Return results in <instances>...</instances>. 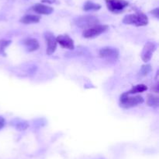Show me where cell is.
Here are the masks:
<instances>
[{
	"mask_svg": "<svg viewBox=\"0 0 159 159\" xmlns=\"http://www.w3.org/2000/svg\"><path fill=\"white\" fill-rule=\"evenodd\" d=\"M122 21L124 24L134 25L136 26H142L148 25V18L143 12H138L137 13L129 14V15L125 16Z\"/></svg>",
	"mask_w": 159,
	"mask_h": 159,
	"instance_id": "6da1fadb",
	"label": "cell"
},
{
	"mask_svg": "<svg viewBox=\"0 0 159 159\" xmlns=\"http://www.w3.org/2000/svg\"><path fill=\"white\" fill-rule=\"evenodd\" d=\"M144 101V98L141 95L131 96L130 94H127L125 92L122 94L120 98V105L124 108H130L140 104H142Z\"/></svg>",
	"mask_w": 159,
	"mask_h": 159,
	"instance_id": "7a4b0ae2",
	"label": "cell"
},
{
	"mask_svg": "<svg viewBox=\"0 0 159 159\" xmlns=\"http://www.w3.org/2000/svg\"><path fill=\"white\" fill-rule=\"evenodd\" d=\"M74 23L79 27L86 30L99 24V20L94 16L86 15L76 17L74 20Z\"/></svg>",
	"mask_w": 159,
	"mask_h": 159,
	"instance_id": "3957f363",
	"label": "cell"
},
{
	"mask_svg": "<svg viewBox=\"0 0 159 159\" xmlns=\"http://www.w3.org/2000/svg\"><path fill=\"white\" fill-rule=\"evenodd\" d=\"M108 27V25L98 24L91 28L84 30V31L82 32V36L85 38H93V37H97V36L100 35L101 34L107 31Z\"/></svg>",
	"mask_w": 159,
	"mask_h": 159,
	"instance_id": "277c9868",
	"label": "cell"
},
{
	"mask_svg": "<svg viewBox=\"0 0 159 159\" xmlns=\"http://www.w3.org/2000/svg\"><path fill=\"white\" fill-rule=\"evenodd\" d=\"M106 4L110 11L120 12L128 6L129 2L126 0H106Z\"/></svg>",
	"mask_w": 159,
	"mask_h": 159,
	"instance_id": "5b68a950",
	"label": "cell"
},
{
	"mask_svg": "<svg viewBox=\"0 0 159 159\" xmlns=\"http://www.w3.org/2000/svg\"><path fill=\"white\" fill-rule=\"evenodd\" d=\"M119 50L113 47H104L99 51V57L110 60H116L119 57Z\"/></svg>",
	"mask_w": 159,
	"mask_h": 159,
	"instance_id": "8992f818",
	"label": "cell"
},
{
	"mask_svg": "<svg viewBox=\"0 0 159 159\" xmlns=\"http://www.w3.org/2000/svg\"><path fill=\"white\" fill-rule=\"evenodd\" d=\"M156 48L157 45L155 42L148 41L144 45L142 51H141V56L142 60L145 62H148V61H150L151 59L152 58V55H153V53L155 52Z\"/></svg>",
	"mask_w": 159,
	"mask_h": 159,
	"instance_id": "52a82bcc",
	"label": "cell"
},
{
	"mask_svg": "<svg viewBox=\"0 0 159 159\" xmlns=\"http://www.w3.org/2000/svg\"><path fill=\"white\" fill-rule=\"evenodd\" d=\"M44 38L47 43V54L51 55L57 48V41L56 37H54V34L51 31H46L44 32Z\"/></svg>",
	"mask_w": 159,
	"mask_h": 159,
	"instance_id": "ba28073f",
	"label": "cell"
},
{
	"mask_svg": "<svg viewBox=\"0 0 159 159\" xmlns=\"http://www.w3.org/2000/svg\"><path fill=\"white\" fill-rule=\"evenodd\" d=\"M57 43H58L62 48L72 50L75 48L74 41L67 34H61L56 37Z\"/></svg>",
	"mask_w": 159,
	"mask_h": 159,
	"instance_id": "9c48e42d",
	"label": "cell"
},
{
	"mask_svg": "<svg viewBox=\"0 0 159 159\" xmlns=\"http://www.w3.org/2000/svg\"><path fill=\"white\" fill-rule=\"evenodd\" d=\"M32 9L35 12L38 14H43V15H50L53 12L54 9L52 7L47 5H43L42 3H37L32 7Z\"/></svg>",
	"mask_w": 159,
	"mask_h": 159,
	"instance_id": "30bf717a",
	"label": "cell"
},
{
	"mask_svg": "<svg viewBox=\"0 0 159 159\" xmlns=\"http://www.w3.org/2000/svg\"><path fill=\"white\" fill-rule=\"evenodd\" d=\"M23 45L26 47V50L30 52L36 51L40 47L38 41L35 38H26L23 41Z\"/></svg>",
	"mask_w": 159,
	"mask_h": 159,
	"instance_id": "8fae6325",
	"label": "cell"
},
{
	"mask_svg": "<svg viewBox=\"0 0 159 159\" xmlns=\"http://www.w3.org/2000/svg\"><path fill=\"white\" fill-rule=\"evenodd\" d=\"M40 20V17L37 15H32V14H29V15H26L24 17H21L20 20V22L24 24H30V23H39Z\"/></svg>",
	"mask_w": 159,
	"mask_h": 159,
	"instance_id": "7c38bea8",
	"label": "cell"
},
{
	"mask_svg": "<svg viewBox=\"0 0 159 159\" xmlns=\"http://www.w3.org/2000/svg\"><path fill=\"white\" fill-rule=\"evenodd\" d=\"M11 125L13 126L14 128H16L18 130H25V129H27L29 127V124L26 121L23 119H20V118H14L12 122H11Z\"/></svg>",
	"mask_w": 159,
	"mask_h": 159,
	"instance_id": "4fadbf2b",
	"label": "cell"
},
{
	"mask_svg": "<svg viewBox=\"0 0 159 159\" xmlns=\"http://www.w3.org/2000/svg\"><path fill=\"white\" fill-rule=\"evenodd\" d=\"M82 9L85 11H97L101 9V6L99 4L95 3L92 1H87L83 5Z\"/></svg>",
	"mask_w": 159,
	"mask_h": 159,
	"instance_id": "5bb4252c",
	"label": "cell"
},
{
	"mask_svg": "<svg viewBox=\"0 0 159 159\" xmlns=\"http://www.w3.org/2000/svg\"><path fill=\"white\" fill-rule=\"evenodd\" d=\"M148 90V87L144 84H138V85H135L130 89V90L127 91L126 93L127 94H138V93H142V92Z\"/></svg>",
	"mask_w": 159,
	"mask_h": 159,
	"instance_id": "9a60e30c",
	"label": "cell"
},
{
	"mask_svg": "<svg viewBox=\"0 0 159 159\" xmlns=\"http://www.w3.org/2000/svg\"><path fill=\"white\" fill-rule=\"evenodd\" d=\"M147 104L148 106H150V107H158V97L155 94H149L147 98Z\"/></svg>",
	"mask_w": 159,
	"mask_h": 159,
	"instance_id": "2e32d148",
	"label": "cell"
},
{
	"mask_svg": "<svg viewBox=\"0 0 159 159\" xmlns=\"http://www.w3.org/2000/svg\"><path fill=\"white\" fill-rule=\"evenodd\" d=\"M152 71V66L148 64H146V65H143L141 66V70H139V73H138V76L142 77V76H145L148 74L150 72Z\"/></svg>",
	"mask_w": 159,
	"mask_h": 159,
	"instance_id": "e0dca14e",
	"label": "cell"
},
{
	"mask_svg": "<svg viewBox=\"0 0 159 159\" xmlns=\"http://www.w3.org/2000/svg\"><path fill=\"white\" fill-rule=\"evenodd\" d=\"M11 43V41L9 40H1L0 41V52H3L6 48H7Z\"/></svg>",
	"mask_w": 159,
	"mask_h": 159,
	"instance_id": "ac0fdd59",
	"label": "cell"
},
{
	"mask_svg": "<svg viewBox=\"0 0 159 159\" xmlns=\"http://www.w3.org/2000/svg\"><path fill=\"white\" fill-rule=\"evenodd\" d=\"M150 12L152 14V15L155 16L157 19L159 18V9L158 8H155V9L152 10Z\"/></svg>",
	"mask_w": 159,
	"mask_h": 159,
	"instance_id": "d6986e66",
	"label": "cell"
},
{
	"mask_svg": "<svg viewBox=\"0 0 159 159\" xmlns=\"http://www.w3.org/2000/svg\"><path fill=\"white\" fill-rule=\"evenodd\" d=\"M6 125V120L2 116H0V129H2Z\"/></svg>",
	"mask_w": 159,
	"mask_h": 159,
	"instance_id": "ffe728a7",
	"label": "cell"
},
{
	"mask_svg": "<svg viewBox=\"0 0 159 159\" xmlns=\"http://www.w3.org/2000/svg\"><path fill=\"white\" fill-rule=\"evenodd\" d=\"M43 3H48V4H54V3H57V0H41Z\"/></svg>",
	"mask_w": 159,
	"mask_h": 159,
	"instance_id": "44dd1931",
	"label": "cell"
}]
</instances>
